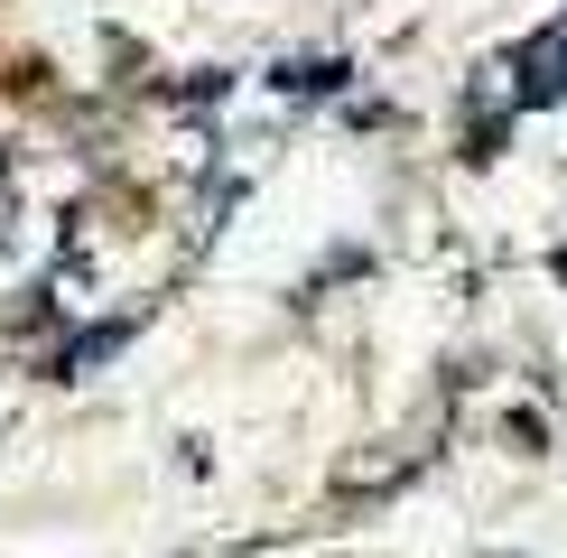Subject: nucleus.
Returning <instances> with one entry per match:
<instances>
[{
	"instance_id": "1",
	"label": "nucleus",
	"mask_w": 567,
	"mask_h": 558,
	"mask_svg": "<svg viewBox=\"0 0 567 558\" xmlns=\"http://www.w3.org/2000/svg\"><path fill=\"white\" fill-rule=\"evenodd\" d=\"M522 103H567V19H549L522 46Z\"/></svg>"
}]
</instances>
